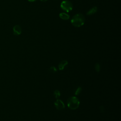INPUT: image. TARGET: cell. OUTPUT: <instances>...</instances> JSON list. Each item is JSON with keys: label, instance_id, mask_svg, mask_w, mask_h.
<instances>
[{"label": "cell", "instance_id": "cell-9", "mask_svg": "<svg viewBox=\"0 0 121 121\" xmlns=\"http://www.w3.org/2000/svg\"><path fill=\"white\" fill-rule=\"evenodd\" d=\"M53 95L56 99H58L60 95V93L59 90H55L53 92Z\"/></svg>", "mask_w": 121, "mask_h": 121}, {"label": "cell", "instance_id": "cell-6", "mask_svg": "<svg viewBox=\"0 0 121 121\" xmlns=\"http://www.w3.org/2000/svg\"><path fill=\"white\" fill-rule=\"evenodd\" d=\"M68 62L66 60H63L61 61L58 65L59 69L60 70H63L65 67V66L67 65H68Z\"/></svg>", "mask_w": 121, "mask_h": 121}, {"label": "cell", "instance_id": "cell-1", "mask_svg": "<svg viewBox=\"0 0 121 121\" xmlns=\"http://www.w3.org/2000/svg\"><path fill=\"white\" fill-rule=\"evenodd\" d=\"M85 21V17L82 14L78 13L72 17L71 19V23L76 27H80L84 25Z\"/></svg>", "mask_w": 121, "mask_h": 121}, {"label": "cell", "instance_id": "cell-11", "mask_svg": "<svg viewBox=\"0 0 121 121\" xmlns=\"http://www.w3.org/2000/svg\"><path fill=\"white\" fill-rule=\"evenodd\" d=\"M95 70L97 72H99L100 71V66L98 63H96L95 66Z\"/></svg>", "mask_w": 121, "mask_h": 121}, {"label": "cell", "instance_id": "cell-13", "mask_svg": "<svg viewBox=\"0 0 121 121\" xmlns=\"http://www.w3.org/2000/svg\"><path fill=\"white\" fill-rule=\"evenodd\" d=\"M101 108H100V109H101V112H104V110H103V109H104L103 106H101Z\"/></svg>", "mask_w": 121, "mask_h": 121}, {"label": "cell", "instance_id": "cell-14", "mask_svg": "<svg viewBox=\"0 0 121 121\" xmlns=\"http://www.w3.org/2000/svg\"><path fill=\"white\" fill-rule=\"evenodd\" d=\"M35 0H28V1H29V2H33V1H35Z\"/></svg>", "mask_w": 121, "mask_h": 121}, {"label": "cell", "instance_id": "cell-5", "mask_svg": "<svg viewBox=\"0 0 121 121\" xmlns=\"http://www.w3.org/2000/svg\"><path fill=\"white\" fill-rule=\"evenodd\" d=\"M13 33L16 35H20L22 32V29L19 25H15L13 27Z\"/></svg>", "mask_w": 121, "mask_h": 121}, {"label": "cell", "instance_id": "cell-7", "mask_svg": "<svg viewBox=\"0 0 121 121\" xmlns=\"http://www.w3.org/2000/svg\"><path fill=\"white\" fill-rule=\"evenodd\" d=\"M97 11V8L95 6L92 7L91 9H90L86 13V14L87 15H92L95 13H96Z\"/></svg>", "mask_w": 121, "mask_h": 121}, {"label": "cell", "instance_id": "cell-2", "mask_svg": "<svg viewBox=\"0 0 121 121\" xmlns=\"http://www.w3.org/2000/svg\"><path fill=\"white\" fill-rule=\"evenodd\" d=\"M67 105L68 107L71 110L77 109L80 104V102L76 96H71L67 100Z\"/></svg>", "mask_w": 121, "mask_h": 121}, {"label": "cell", "instance_id": "cell-10", "mask_svg": "<svg viewBox=\"0 0 121 121\" xmlns=\"http://www.w3.org/2000/svg\"><path fill=\"white\" fill-rule=\"evenodd\" d=\"M49 71H50V72L53 73H55L56 72H57V69H56L55 67H54V66H52V67H51L49 68Z\"/></svg>", "mask_w": 121, "mask_h": 121}, {"label": "cell", "instance_id": "cell-3", "mask_svg": "<svg viewBox=\"0 0 121 121\" xmlns=\"http://www.w3.org/2000/svg\"><path fill=\"white\" fill-rule=\"evenodd\" d=\"M60 8L63 10L69 12L72 9L73 5L71 2L69 0H64L61 3Z\"/></svg>", "mask_w": 121, "mask_h": 121}, {"label": "cell", "instance_id": "cell-8", "mask_svg": "<svg viewBox=\"0 0 121 121\" xmlns=\"http://www.w3.org/2000/svg\"><path fill=\"white\" fill-rule=\"evenodd\" d=\"M59 17L63 20H68L69 18V16L65 13H60L59 14Z\"/></svg>", "mask_w": 121, "mask_h": 121}, {"label": "cell", "instance_id": "cell-12", "mask_svg": "<svg viewBox=\"0 0 121 121\" xmlns=\"http://www.w3.org/2000/svg\"><path fill=\"white\" fill-rule=\"evenodd\" d=\"M81 91H82V88L81 87H78L75 92V95H78L81 93Z\"/></svg>", "mask_w": 121, "mask_h": 121}, {"label": "cell", "instance_id": "cell-15", "mask_svg": "<svg viewBox=\"0 0 121 121\" xmlns=\"http://www.w3.org/2000/svg\"><path fill=\"white\" fill-rule=\"evenodd\" d=\"M41 1H46V0H41Z\"/></svg>", "mask_w": 121, "mask_h": 121}, {"label": "cell", "instance_id": "cell-4", "mask_svg": "<svg viewBox=\"0 0 121 121\" xmlns=\"http://www.w3.org/2000/svg\"><path fill=\"white\" fill-rule=\"evenodd\" d=\"M54 105L56 107V108L57 110H62L65 108V105L63 102L59 99H57L55 102L54 103Z\"/></svg>", "mask_w": 121, "mask_h": 121}]
</instances>
